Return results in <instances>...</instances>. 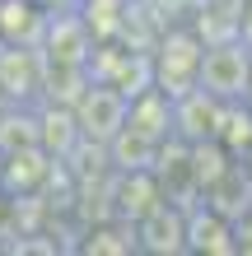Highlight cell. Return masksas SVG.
Wrapping results in <instances>:
<instances>
[{"label": "cell", "mask_w": 252, "mask_h": 256, "mask_svg": "<svg viewBox=\"0 0 252 256\" xmlns=\"http://www.w3.org/2000/svg\"><path fill=\"white\" fill-rule=\"evenodd\" d=\"M201 56H205L201 33H191V28H173V33L159 42V52L150 56L154 84L164 88L168 98H182L187 88L201 84Z\"/></svg>", "instance_id": "6da1fadb"}, {"label": "cell", "mask_w": 252, "mask_h": 256, "mask_svg": "<svg viewBox=\"0 0 252 256\" xmlns=\"http://www.w3.org/2000/svg\"><path fill=\"white\" fill-rule=\"evenodd\" d=\"M201 88L215 94L219 102H238L252 98V52L247 42H205V56H201Z\"/></svg>", "instance_id": "7a4b0ae2"}, {"label": "cell", "mask_w": 252, "mask_h": 256, "mask_svg": "<svg viewBox=\"0 0 252 256\" xmlns=\"http://www.w3.org/2000/svg\"><path fill=\"white\" fill-rule=\"evenodd\" d=\"M126 112H131V98L117 84H89L84 98L75 102L80 135H94V140H103V144H112V135L126 126Z\"/></svg>", "instance_id": "3957f363"}, {"label": "cell", "mask_w": 252, "mask_h": 256, "mask_svg": "<svg viewBox=\"0 0 252 256\" xmlns=\"http://www.w3.org/2000/svg\"><path fill=\"white\" fill-rule=\"evenodd\" d=\"M136 233H140V252H159V256H164V252H191L187 247V210L182 205H154L150 210V214H145L140 224H136Z\"/></svg>", "instance_id": "277c9868"}, {"label": "cell", "mask_w": 252, "mask_h": 256, "mask_svg": "<svg viewBox=\"0 0 252 256\" xmlns=\"http://www.w3.org/2000/svg\"><path fill=\"white\" fill-rule=\"evenodd\" d=\"M52 149L47 144H24V149H10L5 154V168H0V186H5V196H33L42 182L52 177Z\"/></svg>", "instance_id": "5b68a950"}, {"label": "cell", "mask_w": 252, "mask_h": 256, "mask_svg": "<svg viewBox=\"0 0 252 256\" xmlns=\"http://www.w3.org/2000/svg\"><path fill=\"white\" fill-rule=\"evenodd\" d=\"M187 247H191V252H219V256L238 252L233 219H229V214H219L215 205H205V200H201V210H187Z\"/></svg>", "instance_id": "8992f818"}, {"label": "cell", "mask_w": 252, "mask_h": 256, "mask_svg": "<svg viewBox=\"0 0 252 256\" xmlns=\"http://www.w3.org/2000/svg\"><path fill=\"white\" fill-rule=\"evenodd\" d=\"M42 84V70L24 42H0V88L10 98H28Z\"/></svg>", "instance_id": "52a82bcc"}, {"label": "cell", "mask_w": 252, "mask_h": 256, "mask_svg": "<svg viewBox=\"0 0 252 256\" xmlns=\"http://www.w3.org/2000/svg\"><path fill=\"white\" fill-rule=\"evenodd\" d=\"M47 24L42 0H0V42H33Z\"/></svg>", "instance_id": "ba28073f"}, {"label": "cell", "mask_w": 252, "mask_h": 256, "mask_svg": "<svg viewBox=\"0 0 252 256\" xmlns=\"http://www.w3.org/2000/svg\"><path fill=\"white\" fill-rule=\"evenodd\" d=\"M5 112H10V94L0 88V116H5Z\"/></svg>", "instance_id": "9c48e42d"}, {"label": "cell", "mask_w": 252, "mask_h": 256, "mask_svg": "<svg viewBox=\"0 0 252 256\" xmlns=\"http://www.w3.org/2000/svg\"><path fill=\"white\" fill-rule=\"evenodd\" d=\"M0 168H5V149H0Z\"/></svg>", "instance_id": "30bf717a"}]
</instances>
